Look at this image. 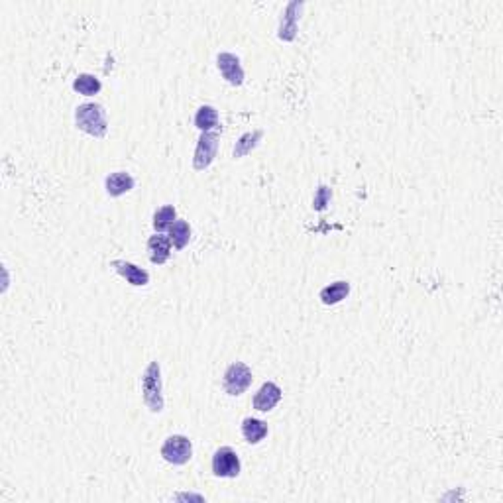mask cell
I'll return each mask as SVG.
<instances>
[{"instance_id": "cell-5", "label": "cell", "mask_w": 503, "mask_h": 503, "mask_svg": "<svg viewBox=\"0 0 503 503\" xmlns=\"http://www.w3.org/2000/svg\"><path fill=\"white\" fill-rule=\"evenodd\" d=\"M218 140H221L218 132H203L201 134L193 157V167L197 171H203L213 164L214 157H216V150H218Z\"/></svg>"}, {"instance_id": "cell-4", "label": "cell", "mask_w": 503, "mask_h": 503, "mask_svg": "<svg viewBox=\"0 0 503 503\" xmlns=\"http://www.w3.org/2000/svg\"><path fill=\"white\" fill-rule=\"evenodd\" d=\"M223 386L228 396H242L252 386V370L242 362H234L224 372Z\"/></svg>"}, {"instance_id": "cell-12", "label": "cell", "mask_w": 503, "mask_h": 503, "mask_svg": "<svg viewBox=\"0 0 503 503\" xmlns=\"http://www.w3.org/2000/svg\"><path fill=\"white\" fill-rule=\"evenodd\" d=\"M105 187H107V193L110 197H120V195L134 189V177L130 174H126V171H115V174H110L107 177Z\"/></svg>"}, {"instance_id": "cell-17", "label": "cell", "mask_w": 503, "mask_h": 503, "mask_svg": "<svg viewBox=\"0 0 503 503\" xmlns=\"http://www.w3.org/2000/svg\"><path fill=\"white\" fill-rule=\"evenodd\" d=\"M100 87H103L100 81H98L95 75H89V73H81V75L73 81V91H77V93L85 95V97L97 95Z\"/></svg>"}, {"instance_id": "cell-18", "label": "cell", "mask_w": 503, "mask_h": 503, "mask_svg": "<svg viewBox=\"0 0 503 503\" xmlns=\"http://www.w3.org/2000/svg\"><path fill=\"white\" fill-rule=\"evenodd\" d=\"M261 138V130H256V132H248V134L240 136V140L236 142L234 145V157H244L248 155L258 145Z\"/></svg>"}, {"instance_id": "cell-20", "label": "cell", "mask_w": 503, "mask_h": 503, "mask_svg": "<svg viewBox=\"0 0 503 503\" xmlns=\"http://www.w3.org/2000/svg\"><path fill=\"white\" fill-rule=\"evenodd\" d=\"M330 201V189L327 185H320L319 191L315 195V201H313V207H315V211H325L327 209V204Z\"/></svg>"}, {"instance_id": "cell-2", "label": "cell", "mask_w": 503, "mask_h": 503, "mask_svg": "<svg viewBox=\"0 0 503 503\" xmlns=\"http://www.w3.org/2000/svg\"><path fill=\"white\" fill-rule=\"evenodd\" d=\"M142 393L144 403L152 413L164 411V393H162V370L157 362H150L142 376Z\"/></svg>"}, {"instance_id": "cell-3", "label": "cell", "mask_w": 503, "mask_h": 503, "mask_svg": "<svg viewBox=\"0 0 503 503\" xmlns=\"http://www.w3.org/2000/svg\"><path fill=\"white\" fill-rule=\"evenodd\" d=\"M162 456H164L165 462H169V464L183 466L193 456V445L183 435L169 436V438H165L164 446H162Z\"/></svg>"}, {"instance_id": "cell-16", "label": "cell", "mask_w": 503, "mask_h": 503, "mask_svg": "<svg viewBox=\"0 0 503 503\" xmlns=\"http://www.w3.org/2000/svg\"><path fill=\"white\" fill-rule=\"evenodd\" d=\"M169 240L174 244L177 250H183L185 246L191 240V226L185 221H175L169 226Z\"/></svg>"}, {"instance_id": "cell-14", "label": "cell", "mask_w": 503, "mask_h": 503, "mask_svg": "<svg viewBox=\"0 0 503 503\" xmlns=\"http://www.w3.org/2000/svg\"><path fill=\"white\" fill-rule=\"evenodd\" d=\"M350 293V283L348 281H334L327 285L325 289L320 291V301L322 305H337L342 299H346Z\"/></svg>"}, {"instance_id": "cell-19", "label": "cell", "mask_w": 503, "mask_h": 503, "mask_svg": "<svg viewBox=\"0 0 503 503\" xmlns=\"http://www.w3.org/2000/svg\"><path fill=\"white\" fill-rule=\"evenodd\" d=\"M177 221V213L171 204L167 207H162L159 211H155L154 214V228L157 233H164V230H169V226Z\"/></svg>"}, {"instance_id": "cell-9", "label": "cell", "mask_w": 503, "mask_h": 503, "mask_svg": "<svg viewBox=\"0 0 503 503\" xmlns=\"http://www.w3.org/2000/svg\"><path fill=\"white\" fill-rule=\"evenodd\" d=\"M281 401V389L273 381H266L258 389V393L254 397V409H258L261 413H268Z\"/></svg>"}, {"instance_id": "cell-7", "label": "cell", "mask_w": 503, "mask_h": 503, "mask_svg": "<svg viewBox=\"0 0 503 503\" xmlns=\"http://www.w3.org/2000/svg\"><path fill=\"white\" fill-rule=\"evenodd\" d=\"M216 63H218V69L223 73V77L233 85V87H240L244 83V69L240 59L236 58L234 53H218L216 58Z\"/></svg>"}, {"instance_id": "cell-10", "label": "cell", "mask_w": 503, "mask_h": 503, "mask_svg": "<svg viewBox=\"0 0 503 503\" xmlns=\"http://www.w3.org/2000/svg\"><path fill=\"white\" fill-rule=\"evenodd\" d=\"M117 273H120L122 277H124L130 285H134V287H144L150 283V273L142 268H138L134 263H130V261H124V260H115L110 263Z\"/></svg>"}, {"instance_id": "cell-6", "label": "cell", "mask_w": 503, "mask_h": 503, "mask_svg": "<svg viewBox=\"0 0 503 503\" xmlns=\"http://www.w3.org/2000/svg\"><path fill=\"white\" fill-rule=\"evenodd\" d=\"M213 474L218 478H238L240 458L230 446H221L213 456Z\"/></svg>"}, {"instance_id": "cell-13", "label": "cell", "mask_w": 503, "mask_h": 503, "mask_svg": "<svg viewBox=\"0 0 503 503\" xmlns=\"http://www.w3.org/2000/svg\"><path fill=\"white\" fill-rule=\"evenodd\" d=\"M242 435L246 438V443L258 445L260 440H263L268 436V425L263 421H260V419L248 417V419L242 421Z\"/></svg>"}, {"instance_id": "cell-15", "label": "cell", "mask_w": 503, "mask_h": 503, "mask_svg": "<svg viewBox=\"0 0 503 503\" xmlns=\"http://www.w3.org/2000/svg\"><path fill=\"white\" fill-rule=\"evenodd\" d=\"M216 124H218V112H216V108L204 105V107L197 110V115H195V126H197L201 132H213V128Z\"/></svg>"}, {"instance_id": "cell-11", "label": "cell", "mask_w": 503, "mask_h": 503, "mask_svg": "<svg viewBox=\"0 0 503 503\" xmlns=\"http://www.w3.org/2000/svg\"><path fill=\"white\" fill-rule=\"evenodd\" d=\"M148 252H150L152 263L164 266L165 261L169 260V256H171V240H169V236H164L162 233L154 234L148 240Z\"/></svg>"}, {"instance_id": "cell-1", "label": "cell", "mask_w": 503, "mask_h": 503, "mask_svg": "<svg viewBox=\"0 0 503 503\" xmlns=\"http://www.w3.org/2000/svg\"><path fill=\"white\" fill-rule=\"evenodd\" d=\"M75 122H77L79 130H83L85 134L95 136V138H105L107 136V112L97 103L79 105L77 110H75Z\"/></svg>"}, {"instance_id": "cell-8", "label": "cell", "mask_w": 503, "mask_h": 503, "mask_svg": "<svg viewBox=\"0 0 503 503\" xmlns=\"http://www.w3.org/2000/svg\"><path fill=\"white\" fill-rule=\"evenodd\" d=\"M303 2H289L287 8L283 12V20H281L280 26V39H285V41H293L295 36H297V20H299V12L303 10Z\"/></svg>"}]
</instances>
